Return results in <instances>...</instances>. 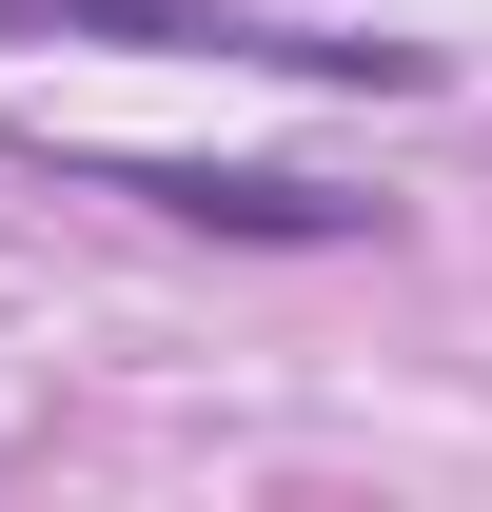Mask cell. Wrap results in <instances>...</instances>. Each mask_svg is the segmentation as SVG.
Here are the masks:
<instances>
[{
	"label": "cell",
	"instance_id": "6da1fadb",
	"mask_svg": "<svg viewBox=\"0 0 492 512\" xmlns=\"http://www.w3.org/2000/svg\"><path fill=\"white\" fill-rule=\"evenodd\" d=\"M158 217H197V237H355V197H315V178H217V158H158Z\"/></svg>",
	"mask_w": 492,
	"mask_h": 512
}]
</instances>
